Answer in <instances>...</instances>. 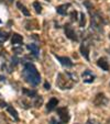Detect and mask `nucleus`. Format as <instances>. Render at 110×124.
<instances>
[{"instance_id":"obj_1","label":"nucleus","mask_w":110,"mask_h":124,"mask_svg":"<svg viewBox=\"0 0 110 124\" xmlns=\"http://www.w3.org/2000/svg\"><path fill=\"white\" fill-rule=\"evenodd\" d=\"M22 77L31 86L36 87L41 82V75L32 63H24L23 70H22Z\"/></svg>"},{"instance_id":"obj_2","label":"nucleus","mask_w":110,"mask_h":124,"mask_svg":"<svg viewBox=\"0 0 110 124\" xmlns=\"http://www.w3.org/2000/svg\"><path fill=\"white\" fill-rule=\"evenodd\" d=\"M78 81V77L75 73H59L57 75L56 87L61 90H69L74 87V84Z\"/></svg>"},{"instance_id":"obj_3","label":"nucleus","mask_w":110,"mask_h":124,"mask_svg":"<svg viewBox=\"0 0 110 124\" xmlns=\"http://www.w3.org/2000/svg\"><path fill=\"white\" fill-rule=\"evenodd\" d=\"M105 24H106L105 19L99 12H91V24H90L91 31L97 33H102Z\"/></svg>"},{"instance_id":"obj_4","label":"nucleus","mask_w":110,"mask_h":124,"mask_svg":"<svg viewBox=\"0 0 110 124\" xmlns=\"http://www.w3.org/2000/svg\"><path fill=\"white\" fill-rule=\"evenodd\" d=\"M56 113L59 117V121L62 122L63 124H66L69 122L70 120V114H69V111L66 107H62V108H57L56 109Z\"/></svg>"},{"instance_id":"obj_5","label":"nucleus","mask_w":110,"mask_h":124,"mask_svg":"<svg viewBox=\"0 0 110 124\" xmlns=\"http://www.w3.org/2000/svg\"><path fill=\"white\" fill-rule=\"evenodd\" d=\"M64 32H65V35H66V38H68L70 41H78V36L77 34H76L75 30L73 29V26L70 25L69 23L65 24L64 25Z\"/></svg>"},{"instance_id":"obj_6","label":"nucleus","mask_w":110,"mask_h":124,"mask_svg":"<svg viewBox=\"0 0 110 124\" xmlns=\"http://www.w3.org/2000/svg\"><path fill=\"white\" fill-rule=\"evenodd\" d=\"M94 104L96 107H105V105L108 104V98L105 96V93L99 92V93L96 94V97L94 99Z\"/></svg>"},{"instance_id":"obj_7","label":"nucleus","mask_w":110,"mask_h":124,"mask_svg":"<svg viewBox=\"0 0 110 124\" xmlns=\"http://www.w3.org/2000/svg\"><path fill=\"white\" fill-rule=\"evenodd\" d=\"M79 51L82 53V55L84 56V58L86 61L89 62V53H90V44H89L88 41H83L82 44H80V47H79Z\"/></svg>"},{"instance_id":"obj_8","label":"nucleus","mask_w":110,"mask_h":124,"mask_svg":"<svg viewBox=\"0 0 110 124\" xmlns=\"http://www.w3.org/2000/svg\"><path fill=\"white\" fill-rule=\"evenodd\" d=\"M82 79L85 84H93L95 81V79H96V76H95V74L91 70L86 69L82 74Z\"/></svg>"},{"instance_id":"obj_9","label":"nucleus","mask_w":110,"mask_h":124,"mask_svg":"<svg viewBox=\"0 0 110 124\" xmlns=\"http://www.w3.org/2000/svg\"><path fill=\"white\" fill-rule=\"evenodd\" d=\"M54 56H55V58L57 59V61L61 63L62 66H64V67L66 68H70L74 66V63L72 62V59L69 58V57H66V56H57L56 54H54Z\"/></svg>"},{"instance_id":"obj_10","label":"nucleus","mask_w":110,"mask_h":124,"mask_svg":"<svg viewBox=\"0 0 110 124\" xmlns=\"http://www.w3.org/2000/svg\"><path fill=\"white\" fill-rule=\"evenodd\" d=\"M97 66H98L99 68H101L102 70H105V71H109V69H110L109 62H108V59L106 58V57H100V58H98V61H97Z\"/></svg>"},{"instance_id":"obj_11","label":"nucleus","mask_w":110,"mask_h":124,"mask_svg":"<svg viewBox=\"0 0 110 124\" xmlns=\"http://www.w3.org/2000/svg\"><path fill=\"white\" fill-rule=\"evenodd\" d=\"M26 48L31 52V54H32L35 58H38L39 53H40V47H39L38 44H34V43H32V44H28L26 45Z\"/></svg>"},{"instance_id":"obj_12","label":"nucleus","mask_w":110,"mask_h":124,"mask_svg":"<svg viewBox=\"0 0 110 124\" xmlns=\"http://www.w3.org/2000/svg\"><path fill=\"white\" fill-rule=\"evenodd\" d=\"M57 104H59V99L56 98H51L49 100V102L46 103V110L49 111V112H51V111L55 110L57 107Z\"/></svg>"},{"instance_id":"obj_13","label":"nucleus","mask_w":110,"mask_h":124,"mask_svg":"<svg viewBox=\"0 0 110 124\" xmlns=\"http://www.w3.org/2000/svg\"><path fill=\"white\" fill-rule=\"evenodd\" d=\"M70 7V3H64V5L57 6L56 7V12L61 16H66L68 11V8Z\"/></svg>"},{"instance_id":"obj_14","label":"nucleus","mask_w":110,"mask_h":124,"mask_svg":"<svg viewBox=\"0 0 110 124\" xmlns=\"http://www.w3.org/2000/svg\"><path fill=\"white\" fill-rule=\"evenodd\" d=\"M11 43L13 45H21L23 43V38L22 35L18 34V33H13L11 38Z\"/></svg>"},{"instance_id":"obj_15","label":"nucleus","mask_w":110,"mask_h":124,"mask_svg":"<svg viewBox=\"0 0 110 124\" xmlns=\"http://www.w3.org/2000/svg\"><path fill=\"white\" fill-rule=\"evenodd\" d=\"M22 93L25 94V97H29L31 99H34L35 97H38V92L36 90H32V89H26V88H22Z\"/></svg>"},{"instance_id":"obj_16","label":"nucleus","mask_w":110,"mask_h":124,"mask_svg":"<svg viewBox=\"0 0 110 124\" xmlns=\"http://www.w3.org/2000/svg\"><path fill=\"white\" fill-rule=\"evenodd\" d=\"M7 111L10 113V115H11L12 117H13L16 121H19V114H18V112H17V110L12 107V105H9L8 104L7 107Z\"/></svg>"},{"instance_id":"obj_17","label":"nucleus","mask_w":110,"mask_h":124,"mask_svg":"<svg viewBox=\"0 0 110 124\" xmlns=\"http://www.w3.org/2000/svg\"><path fill=\"white\" fill-rule=\"evenodd\" d=\"M17 7L19 8V9H20V11H21L22 13H23L25 16H31L30 11H29V10L26 9V7H25V6H24V5H22V3L20 2V1H18V2H17Z\"/></svg>"},{"instance_id":"obj_18","label":"nucleus","mask_w":110,"mask_h":124,"mask_svg":"<svg viewBox=\"0 0 110 124\" xmlns=\"http://www.w3.org/2000/svg\"><path fill=\"white\" fill-rule=\"evenodd\" d=\"M33 100H34V101H33V105H34L35 108H40V107H42V104H43V97L38 96V97H35Z\"/></svg>"},{"instance_id":"obj_19","label":"nucleus","mask_w":110,"mask_h":124,"mask_svg":"<svg viewBox=\"0 0 110 124\" xmlns=\"http://www.w3.org/2000/svg\"><path fill=\"white\" fill-rule=\"evenodd\" d=\"M9 32H6L3 30H0V43H3L9 39Z\"/></svg>"},{"instance_id":"obj_20","label":"nucleus","mask_w":110,"mask_h":124,"mask_svg":"<svg viewBox=\"0 0 110 124\" xmlns=\"http://www.w3.org/2000/svg\"><path fill=\"white\" fill-rule=\"evenodd\" d=\"M33 8L35 9L36 13H41V12H42V6L40 5L39 1H34V2H33Z\"/></svg>"},{"instance_id":"obj_21","label":"nucleus","mask_w":110,"mask_h":124,"mask_svg":"<svg viewBox=\"0 0 110 124\" xmlns=\"http://www.w3.org/2000/svg\"><path fill=\"white\" fill-rule=\"evenodd\" d=\"M79 26L80 28H85L86 26V16H85V14L80 13V20H79Z\"/></svg>"},{"instance_id":"obj_22","label":"nucleus","mask_w":110,"mask_h":124,"mask_svg":"<svg viewBox=\"0 0 110 124\" xmlns=\"http://www.w3.org/2000/svg\"><path fill=\"white\" fill-rule=\"evenodd\" d=\"M78 12L76 11V10H73L72 13H70V20H72L73 22L74 21H78Z\"/></svg>"},{"instance_id":"obj_23","label":"nucleus","mask_w":110,"mask_h":124,"mask_svg":"<svg viewBox=\"0 0 110 124\" xmlns=\"http://www.w3.org/2000/svg\"><path fill=\"white\" fill-rule=\"evenodd\" d=\"M19 62H20V59L18 58L17 56H13L11 58V66H13V67H16L18 64H19Z\"/></svg>"},{"instance_id":"obj_24","label":"nucleus","mask_w":110,"mask_h":124,"mask_svg":"<svg viewBox=\"0 0 110 124\" xmlns=\"http://www.w3.org/2000/svg\"><path fill=\"white\" fill-rule=\"evenodd\" d=\"M86 124H100V122H99L97 119H94V117H90V119L87 120Z\"/></svg>"},{"instance_id":"obj_25","label":"nucleus","mask_w":110,"mask_h":124,"mask_svg":"<svg viewBox=\"0 0 110 124\" xmlns=\"http://www.w3.org/2000/svg\"><path fill=\"white\" fill-rule=\"evenodd\" d=\"M49 123H50V124H63L61 121H59V120H57L56 117H51V119H50V122H49Z\"/></svg>"},{"instance_id":"obj_26","label":"nucleus","mask_w":110,"mask_h":124,"mask_svg":"<svg viewBox=\"0 0 110 124\" xmlns=\"http://www.w3.org/2000/svg\"><path fill=\"white\" fill-rule=\"evenodd\" d=\"M13 52L16 54H21L22 52H23V48L21 46H18V47H13Z\"/></svg>"},{"instance_id":"obj_27","label":"nucleus","mask_w":110,"mask_h":124,"mask_svg":"<svg viewBox=\"0 0 110 124\" xmlns=\"http://www.w3.org/2000/svg\"><path fill=\"white\" fill-rule=\"evenodd\" d=\"M7 107H8V104L2 100V98H1V94H0V109H1V108H7Z\"/></svg>"},{"instance_id":"obj_28","label":"nucleus","mask_w":110,"mask_h":124,"mask_svg":"<svg viewBox=\"0 0 110 124\" xmlns=\"http://www.w3.org/2000/svg\"><path fill=\"white\" fill-rule=\"evenodd\" d=\"M44 88H45L46 90H50V89H51V85H50L47 81H45V82H44Z\"/></svg>"},{"instance_id":"obj_29","label":"nucleus","mask_w":110,"mask_h":124,"mask_svg":"<svg viewBox=\"0 0 110 124\" xmlns=\"http://www.w3.org/2000/svg\"><path fill=\"white\" fill-rule=\"evenodd\" d=\"M109 39H110V35H109Z\"/></svg>"},{"instance_id":"obj_30","label":"nucleus","mask_w":110,"mask_h":124,"mask_svg":"<svg viewBox=\"0 0 110 124\" xmlns=\"http://www.w3.org/2000/svg\"><path fill=\"white\" fill-rule=\"evenodd\" d=\"M0 45H1V43H0Z\"/></svg>"},{"instance_id":"obj_31","label":"nucleus","mask_w":110,"mask_h":124,"mask_svg":"<svg viewBox=\"0 0 110 124\" xmlns=\"http://www.w3.org/2000/svg\"><path fill=\"white\" fill-rule=\"evenodd\" d=\"M109 51H110V49H109Z\"/></svg>"}]
</instances>
